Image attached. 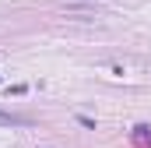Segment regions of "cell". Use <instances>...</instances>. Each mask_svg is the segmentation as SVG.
<instances>
[{"label": "cell", "mask_w": 151, "mask_h": 148, "mask_svg": "<svg viewBox=\"0 0 151 148\" xmlns=\"http://www.w3.org/2000/svg\"><path fill=\"white\" fill-rule=\"evenodd\" d=\"M28 123H32V116H21V113L0 110V127H28Z\"/></svg>", "instance_id": "obj_1"}, {"label": "cell", "mask_w": 151, "mask_h": 148, "mask_svg": "<svg viewBox=\"0 0 151 148\" xmlns=\"http://www.w3.org/2000/svg\"><path fill=\"white\" fill-rule=\"evenodd\" d=\"M134 141H137L141 148H151V127H144V123L134 127Z\"/></svg>", "instance_id": "obj_2"}]
</instances>
